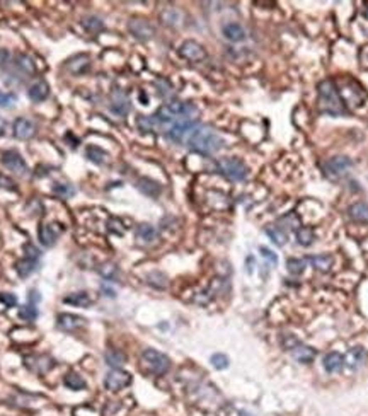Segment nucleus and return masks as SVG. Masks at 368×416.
Masks as SVG:
<instances>
[{
  "label": "nucleus",
  "instance_id": "nucleus-3",
  "mask_svg": "<svg viewBox=\"0 0 368 416\" xmlns=\"http://www.w3.org/2000/svg\"><path fill=\"white\" fill-rule=\"evenodd\" d=\"M193 111H194L193 104L183 102V101H172V102L162 104L154 116L159 123H169V121L181 118V116H183V118H189V115H191Z\"/></svg>",
  "mask_w": 368,
  "mask_h": 416
},
{
  "label": "nucleus",
  "instance_id": "nucleus-16",
  "mask_svg": "<svg viewBox=\"0 0 368 416\" xmlns=\"http://www.w3.org/2000/svg\"><path fill=\"white\" fill-rule=\"evenodd\" d=\"M85 324L84 318H79L75 314H60L58 316V328L63 331H75Z\"/></svg>",
  "mask_w": 368,
  "mask_h": 416
},
{
  "label": "nucleus",
  "instance_id": "nucleus-35",
  "mask_svg": "<svg viewBox=\"0 0 368 416\" xmlns=\"http://www.w3.org/2000/svg\"><path fill=\"white\" fill-rule=\"evenodd\" d=\"M99 273H101V276L106 280H116L118 278V266L112 263H104L101 268H99Z\"/></svg>",
  "mask_w": 368,
  "mask_h": 416
},
{
  "label": "nucleus",
  "instance_id": "nucleus-49",
  "mask_svg": "<svg viewBox=\"0 0 368 416\" xmlns=\"http://www.w3.org/2000/svg\"><path fill=\"white\" fill-rule=\"evenodd\" d=\"M6 128H7V123H6V120L4 118H0V137L6 133Z\"/></svg>",
  "mask_w": 368,
  "mask_h": 416
},
{
  "label": "nucleus",
  "instance_id": "nucleus-1",
  "mask_svg": "<svg viewBox=\"0 0 368 416\" xmlns=\"http://www.w3.org/2000/svg\"><path fill=\"white\" fill-rule=\"evenodd\" d=\"M188 145L193 152L201 155H211L218 152L223 145V140L215 130L210 127H194L188 138Z\"/></svg>",
  "mask_w": 368,
  "mask_h": 416
},
{
  "label": "nucleus",
  "instance_id": "nucleus-6",
  "mask_svg": "<svg viewBox=\"0 0 368 416\" xmlns=\"http://www.w3.org/2000/svg\"><path fill=\"white\" fill-rule=\"evenodd\" d=\"M132 384V375L128 372L121 370V368H112L104 379V387L107 391H119V389L127 387Z\"/></svg>",
  "mask_w": 368,
  "mask_h": 416
},
{
  "label": "nucleus",
  "instance_id": "nucleus-13",
  "mask_svg": "<svg viewBox=\"0 0 368 416\" xmlns=\"http://www.w3.org/2000/svg\"><path fill=\"white\" fill-rule=\"evenodd\" d=\"M315 355H317L315 348H312V346H309V345L298 343L297 346L292 348V357L300 363H312L315 360Z\"/></svg>",
  "mask_w": 368,
  "mask_h": 416
},
{
  "label": "nucleus",
  "instance_id": "nucleus-39",
  "mask_svg": "<svg viewBox=\"0 0 368 416\" xmlns=\"http://www.w3.org/2000/svg\"><path fill=\"white\" fill-rule=\"evenodd\" d=\"M17 65H19L21 68L26 72V73H34L36 72V67H34V62L29 56H26V55H19L17 56Z\"/></svg>",
  "mask_w": 368,
  "mask_h": 416
},
{
  "label": "nucleus",
  "instance_id": "nucleus-11",
  "mask_svg": "<svg viewBox=\"0 0 368 416\" xmlns=\"http://www.w3.org/2000/svg\"><path fill=\"white\" fill-rule=\"evenodd\" d=\"M193 130H194V121L191 118H183L181 121H176V123L172 125V128L167 132V137L171 138L172 142H181L186 133L193 132Z\"/></svg>",
  "mask_w": 368,
  "mask_h": 416
},
{
  "label": "nucleus",
  "instance_id": "nucleus-43",
  "mask_svg": "<svg viewBox=\"0 0 368 416\" xmlns=\"http://www.w3.org/2000/svg\"><path fill=\"white\" fill-rule=\"evenodd\" d=\"M16 102V96L14 94H6L0 92V108H9Z\"/></svg>",
  "mask_w": 368,
  "mask_h": 416
},
{
  "label": "nucleus",
  "instance_id": "nucleus-14",
  "mask_svg": "<svg viewBox=\"0 0 368 416\" xmlns=\"http://www.w3.org/2000/svg\"><path fill=\"white\" fill-rule=\"evenodd\" d=\"M111 111L114 113V115L118 116H125L128 115L130 111V101L128 97L125 96L121 90H114L112 92V97H111Z\"/></svg>",
  "mask_w": 368,
  "mask_h": 416
},
{
  "label": "nucleus",
  "instance_id": "nucleus-10",
  "mask_svg": "<svg viewBox=\"0 0 368 416\" xmlns=\"http://www.w3.org/2000/svg\"><path fill=\"white\" fill-rule=\"evenodd\" d=\"M2 164L9 169V171L16 172V174H26V172H28V164H26V160L21 157V154L16 152V150H7V152H4Z\"/></svg>",
  "mask_w": 368,
  "mask_h": 416
},
{
  "label": "nucleus",
  "instance_id": "nucleus-21",
  "mask_svg": "<svg viewBox=\"0 0 368 416\" xmlns=\"http://www.w3.org/2000/svg\"><path fill=\"white\" fill-rule=\"evenodd\" d=\"M89 68V56L87 55H79L73 56L67 62V70H70L73 75H80Z\"/></svg>",
  "mask_w": 368,
  "mask_h": 416
},
{
  "label": "nucleus",
  "instance_id": "nucleus-9",
  "mask_svg": "<svg viewBox=\"0 0 368 416\" xmlns=\"http://www.w3.org/2000/svg\"><path fill=\"white\" fill-rule=\"evenodd\" d=\"M351 166H353V162L349 157H346V155H336V157L327 160L326 171L331 177H339V176L346 174V172L351 169Z\"/></svg>",
  "mask_w": 368,
  "mask_h": 416
},
{
  "label": "nucleus",
  "instance_id": "nucleus-50",
  "mask_svg": "<svg viewBox=\"0 0 368 416\" xmlns=\"http://www.w3.org/2000/svg\"><path fill=\"white\" fill-rule=\"evenodd\" d=\"M240 416H251L249 413H240Z\"/></svg>",
  "mask_w": 368,
  "mask_h": 416
},
{
  "label": "nucleus",
  "instance_id": "nucleus-12",
  "mask_svg": "<svg viewBox=\"0 0 368 416\" xmlns=\"http://www.w3.org/2000/svg\"><path fill=\"white\" fill-rule=\"evenodd\" d=\"M36 133V128L28 118H17L14 121V137L19 140H28Z\"/></svg>",
  "mask_w": 368,
  "mask_h": 416
},
{
  "label": "nucleus",
  "instance_id": "nucleus-7",
  "mask_svg": "<svg viewBox=\"0 0 368 416\" xmlns=\"http://www.w3.org/2000/svg\"><path fill=\"white\" fill-rule=\"evenodd\" d=\"M179 55L183 56L184 60H188V62H201V60L206 58L205 48H203L200 43H196L193 40L184 41L183 45L179 46Z\"/></svg>",
  "mask_w": 368,
  "mask_h": 416
},
{
  "label": "nucleus",
  "instance_id": "nucleus-31",
  "mask_svg": "<svg viewBox=\"0 0 368 416\" xmlns=\"http://www.w3.org/2000/svg\"><path fill=\"white\" fill-rule=\"evenodd\" d=\"M85 157L94 164H102L107 159V152L102 150L101 147L90 145V147H87V150H85Z\"/></svg>",
  "mask_w": 368,
  "mask_h": 416
},
{
  "label": "nucleus",
  "instance_id": "nucleus-20",
  "mask_svg": "<svg viewBox=\"0 0 368 416\" xmlns=\"http://www.w3.org/2000/svg\"><path fill=\"white\" fill-rule=\"evenodd\" d=\"M348 215L351 217L354 222L368 224V203L356 201L348 208Z\"/></svg>",
  "mask_w": 368,
  "mask_h": 416
},
{
  "label": "nucleus",
  "instance_id": "nucleus-41",
  "mask_svg": "<svg viewBox=\"0 0 368 416\" xmlns=\"http://www.w3.org/2000/svg\"><path fill=\"white\" fill-rule=\"evenodd\" d=\"M53 191L56 193V194H60V196H72L73 193H75V189L72 188L70 184H62V183H56L55 186H53Z\"/></svg>",
  "mask_w": 368,
  "mask_h": 416
},
{
  "label": "nucleus",
  "instance_id": "nucleus-26",
  "mask_svg": "<svg viewBox=\"0 0 368 416\" xmlns=\"http://www.w3.org/2000/svg\"><path fill=\"white\" fill-rule=\"evenodd\" d=\"M65 304H70L75 307H89L92 304V298L89 297L87 292H77V293H70L68 297L63 298Z\"/></svg>",
  "mask_w": 368,
  "mask_h": 416
},
{
  "label": "nucleus",
  "instance_id": "nucleus-17",
  "mask_svg": "<svg viewBox=\"0 0 368 416\" xmlns=\"http://www.w3.org/2000/svg\"><path fill=\"white\" fill-rule=\"evenodd\" d=\"M28 96L31 101L34 102H41V101H45L46 97L50 96V85H48V82H45V80H38V82H34V84L29 87L28 90Z\"/></svg>",
  "mask_w": 368,
  "mask_h": 416
},
{
  "label": "nucleus",
  "instance_id": "nucleus-24",
  "mask_svg": "<svg viewBox=\"0 0 368 416\" xmlns=\"http://www.w3.org/2000/svg\"><path fill=\"white\" fill-rule=\"evenodd\" d=\"M137 239H140L145 244H150L157 239V231L150 224H140L137 227Z\"/></svg>",
  "mask_w": 368,
  "mask_h": 416
},
{
  "label": "nucleus",
  "instance_id": "nucleus-47",
  "mask_svg": "<svg viewBox=\"0 0 368 416\" xmlns=\"http://www.w3.org/2000/svg\"><path fill=\"white\" fill-rule=\"evenodd\" d=\"M7 58H9L7 50H2V48H0V65H2V63H6V62H7Z\"/></svg>",
  "mask_w": 368,
  "mask_h": 416
},
{
  "label": "nucleus",
  "instance_id": "nucleus-19",
  "mask_svg": "<svg viewBox=\"0 0 368 416\" xmlns=\"http://www.w3.org/2000/svg\"><path fill=\"white\" fill-rule=\"evenodd\" d=\"M322 365H324V368H326V372H329V374H334V372L343 368L344 357L341 353H337V352H331V353H327L326 357H324Z\"/></svg>",
  "mask_w": 368,
  "mask_h": 416
},
{
  "label": "nucleus",
  "instance_id": "nucleus-4",
  "mask_svg": "<svg viewBox=\"0 0 368 416\" xmlns=\"http://www.w3.org/2000/svg\"><path fill=\"white\" fill-rule=\"evenodd\" d=\"M142 362L147 367V370L152 372L155 375H164L171 368V360L167 355L157 352L154 348H147L142 353Z\"/></svg>",
  "mask_w": 368,
  "mask_h": 416
},
{
  "label": "nucleus",
  "instance_id": "nucleus-46",
  "mask_svg": "<svg viewBox=\"0 0 368 416\" xmlns=\"http://www.w3.org/2000/svg\"><path fill=\"white\" fill-rule=\"evenodd\" d=\"M0 183H2V184H0V186H2V188H7V189H16V186H12L14 183H12L11 179H6V177H4V176H0Z\"/></svg>",
  "mask_w": 368,
  "mask_h": 416
},
{
  "label": "nucleus",
  "instance_id": "nucleus-40",
  "mask_svg": "<svg viewBox=\"0 0 368 416\" xmlns=\"http://www.w3.org/2000/svg\"><path fill=\"white\" fill-rule=\"evenodd\" d=\"M84 28L87 29L90 33H96V31H101L102 28H104V24H102L101 19H97V17H89V19H85L84 23Z\"/></svg>",
  "mask_w": 368,
  "mask_h": 416
},
{
  "label": "nucleus",
  "instance_id": "nucleus-42",
  "mask_svg": "<svg viewBox=\"0 0 368 416\" xmlns=\"http://www.w3.org/2000/svg\"><path fill=\"white\" fill-rule=\"evenodd\" d=\"M0 302L6 307H14L17 304V298L14 293H0Z\"/></svg>",
  "mask_w": 368,
  "mask_h": 416
},
{
  "label": "nucleus",
  "instance_id": "nucleus-8",
  "mask_svg": "<svg viewBox=\"0 0 368 416\" xmlns=\"http://www.w3.org/2000/svg\"><path fill=\"white\" fill-rule=\"evenodd\" d=\"M128 29L130 33L133 34L138 40H150V38L155 34V28L149 23L147 19H142V17H135L128 23Z\"/></svg>",
  "mask_w": 368,
  "mask_h": 416
},
{
  "label": "nucleus",
  "instance_id": "nucleus-2",
  "mask_svg": "<svg viewBox=\"0 0 368 416\" xmlns=\"http://www.w3.org/2000/svg\"><path fill=\"white\" fill-rule=\"evenodd\" d=\"M319 108L322 113H327L331 116L346 115L344 101L341 99L332 80H322L319 84Z\"/></svg>",
  "mask_w": 368,
  "mask_h": 416
},
{
  "label": "nucleus",
  "instance_id": "nucleus-22",
  "mask_svg": "<svg viewBox=\"0 0 368 416\" xmlns=\"http://www.w3.org/2000/svg\"><path fill=\"white\" fill-rule=\"evenodd\" d=\"M137 188L144 194H147V196H159L160 193V184L157 181L150 179V177H140L137 181Z\"/></svg>",
  "mask_w": 368,
  "mask_h": 416
},
{
  "label": "nucleus",
  "instance_id": "nucleus-29",
  "mask_svg": "<svg viewBox=\"0 0 368 416\" xmlns=\"http://www.w3.org/2000/svg\"><path fill=\"white\" fill-rule=\"evenodd\" d=\"M295 236H297V242L300 246H310L314 242L315 239V234H314V229L312 227H298L297 229V232H295Z\"/></svg>",
  "mask_w": 368,
  "mask_h": 416
},
{
  "label": "nucleus",
  "instance_id": "nucleus-36",
  "mask_svg": "<svg viewBox=\"0 0 368 416\" xmlns=\"http://www.w3.org/2000/svg\"><path fill=\"white\" fill-rule=\"evenodd\" d=\"M210 362H211V365H213L216 370H225V368L228 367V357L227 355H223V353H215V355H211V358H210Z\"/></svg>",
  "mask_w": 368,
  "mask_h": 416
},
{
  "label": "nucleus",
  "instance_id": "nucleus-45",
  "mask_svg": "<svg viewBox=\"0 0 368 416\" xmlns=\"http://www.w3.org/2000/svg\"><path fill=\"white\" fill-rule=\"evenodd\" d=\"M28 298H29V304H38V302L41 300V295H40V292H36V290H31V292H29V295H28Z\"/></svg>",
  "mask_w": 368,
  "mask_h": 416
},
{
  "label": "nucleus",
  "instance_id": "nucleus-15",
  "mask_svg": "<svg viewBox=\"0 0 368 416\" xmlns=\"http://www.w3.org/2000/svg\"><path fill=\"white\" fill-rule=\"evenodd\" d=\"M60 232H62V229L55 227V225L51 224H43L40 227V241L43 246H46V248H50V246H53L56 239H58Z\"/></svg>",
  "mask_w": 368,
  "mask_h": 416
},
{
  "label": "nucleus",
  "instance_id": "nucleus-30",
  "mask_svg": "<svg viewBox=\"0 0 368 416\" xmlns=\"http://www.w3.org/2000/svg\"><path fill=\"white\" fill-rule=\"evenodd\" d=\"M104 360L109 367L119 368L125 362H127V357H125V353L119 352V350H109V352H106V355H104Z\"/></svg>",
  "mask_w": 368,
  "mask_h": 416
},
{
  "label": "nucleus",
  "instance_id": "nucleus-27",
  "mask_svg": "<svg viewBox=\"0 0 368 416\" xmlns=\"http://www.w3.org/2000/svg\"><path fill=\"white\" fill-rule=\"evenodd\" d=\"M36 268H38V259H33V258H24L16 264V270H17V273H19L21 278L29 276L34 270H36Z\"/></svg>",
  "mask_w": 368,
  "mask_h": 416
},
{
  "label": "nucleus",
  "instance_id": "nucleus-25",
  "mask_svg": "<svg viewBox=\"0 0 368 416\" xmlns=\"http://www.w3.org/2000/svg\"><path fill=\"white\" fill-rule=\"evenodd\" d=\"M309 261H310V264H312V266L317 271L326 273V271L331 270L334 259H332V256H329V254H317V256H310Z\"/></svg>",
  "mask_w": 368,
  "mask_h": 416
},
{
  "label": "nucleus",
  "instance_id": "nucleus-5",
  "mask_svg": "<svg viewBox=\"0 0 368 416\" xmlns=\"http://www.w3.org/2000/svg\"><path fill=\"white\" fill-rule=\"evenodd\" d=\"M220 174H223L230 181H242L248 176V166L237 157H223L216 162Z\"/></svg>",
  "mask_w": 368,
  "mask_h": 416
},
{
  "label": "nucleus",
  "instance_id": "nucleus-37",
  "mask_svg": "<svg viewBox=\"0 0 368 416\" xmlns=\"http://www.w3.org/2000/svg\"><path fill=\"white\" fill-rule=\"evenodd\" d=\"M149 281L150 285H154V287H157V288H166V285H167V278H166V275H162L160 271H154V273H150L149 275Z\"/></svg>",
  "mask_w": 368,
  "mask_h": 416
},
{
  "label": "nucleus",
  "instance_id": "nucleus-23",
  "mask_svg": "<svg viewBox=\"0 0 368 416\" xmlns=\"http://www.w3.org/2000/svg\"><path fill=\"white\" fill-rule=\"evenodd\" d=\"M363 360H365V350L361 346H354V348L349 350L344 357V365H348L349 368H356L360 367Z\"/></svg>",
  "mask_w": 368,
  "mask_h": 416
},
{
  "label": "nucleus",
  "instance_id": "nucleus-33",
  "mask_svg": "<svg viewBox=\"0 0 368 416\" xmlns=\"http://www.w3.org/2000/svg\"><path fill=\"white\" fill-rule=\"evenodd\" d=\"M287 270L292 275H302L305 270V259L300 258H290L287 259Z\"/></svg>",
  "mask_w": 368,
  "mask_h": 416
},
{
  "label": "nucleus",
  "instance_id": "nucleus-18",
  "mask_svg": "<svg viewBox=\"0 0 368 416\" xmlns=\"http://www.w3.org/2000/svg\"><path fill=\"white\" fill-rule=\"evenodd\" d=\"M225 40L232 41V43H239V41H244L246 40V29L242 28L239 23H228L223 26L222 29Z\"/></svg>",
  "mask_w": 368,
  "mask_h": 416
},
{
  "label": "nucleus",
  "instance_id": "nucleus-44",
  "mask_svg": "<svg viewBox=\"0 0 368 416\" xmlns=\"http://www.w3.org/2000/svg\"><path fill=\"white\" fill-rule=\"evenodd\" d=\"M259 251H261V254H263L264 258H266V259H270L271 264H276V263H278V256H276V254L273 253V251H270L268 248H261Z\"/></svg>",
  "mask_w": 368,
  "mask_h": 416
},
{
  "label": "nucleus",
  "instance_id": "nucleus-38",
  "mask_svg": "<svg viewBox=\"0 0 368 416\" xmlns=\"http://www.w3.org/2000/svg\"><path fill=\"white\" fill-rule=\"evenodd\" d=\"M19 318H21V319H24V321H28V323H33V321L38 318V310H36V307H34L33 304L24 305L23 309L19 310Z\"/></svg>",
  "mask_w": 368,
  "mask_h": 416
},
{
  "label": "nucleus",
  "instance_id": "nucleus-32",
  "mask_svg": "<svg viewBox=\"0 0 368 416\" xmlns=\"http://www.w3.org/2000/svg\"><path fill=\"white\" fill-rule=\"evenodd\" d=\"M159 121L155 120V116H145V115H140L137 118V127L140 132H144V133H149V132H152V130L155 128V125H157Z\"/></svg>",
  "mask_w": 368,
  "mask_h": 416
},
{
  "label": "nucleus",
  "instance_id": "nucleus-48",
  "mask_svg": "<svg viewBox=\"0 0 368 416\" xmlns=\"http://www.w3.org/2000/svg\"><path fill=\"white\" fill-rule=\"evenodd\" d=\"M101 290H102V292H104V295H107V297H111V298H114V297H116V293H114V290H112V288H106V287H102Z\"/></svg>",
  "mask_w": 368,
  "mask_h": 416
},
{
  "label": "nucleus",
  "instance_id": "nucleus-28",
  "mask_svg": "<svg viewBox=\"0 0 368 416\" xmlns=\"http://www.w3.org/2000/svg\"><path fill=\"white\" fill-rule=\"evenodd\" d=\"M63 384L68 389H72V391H82V389H85V380L82 379V375L75 374V372H68L63 377Z\"/></svg>",
  "mask_w": 368,
  "mask_h": 416
},
{
  "label": "nucleus",
  "instance_id": "nucleus-34",
  "mask_svg": "<svg viewBox=\"0 0 368 416\" xmlns=\"http://www.w3.org/2000/svg\"><path fill=\"white\" fill-rule=\"evenodd\" d=\"M266 234L271 237V241L275 242L276 246H283L285 244V239H287V234H285L281 229H278L275 225V227H266Z\"/></svg>",
  "mask_w": 368,
  "mask_h": 416
}]
</instances>
